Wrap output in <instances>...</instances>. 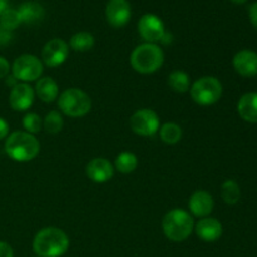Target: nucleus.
<instances>
[{
    "label": "nucleus",
    "instance_id": "obj_1",
    "mask_svg": "<svg viewBox=\"0 0 257 257\" xmlns=\"http://www.w3.org/2000/svg\"><path fill=\"white\" fill-rule=\"evenodd\" d=\"M69 248V238L63 230L45 227L35 235L33 251L38 257H60Z\"/></svg>",
    "mask_w": 257,
    "mask_h": 257
},
{
    "label": "nucleus",
    "instance_id": "obj_2",
    "mask_svg": "<svg viewBox=\"0 0 257 257\" xmlns=\"http://www.w3.org/2000/svg\"><path fill=\"white\" fill-rule=\"evenodd\" d=\"M4 147L5 152L12 160L17 162H29L39 153L40 143L34 135L18 131L7 138Z\"/></svg>",
    "mask_w": 257,
    "mask_h": 257
},
{
    "label": "nucleus",
    "instance_id": "obj_3",
    "mask_svg": "<svg viewBox=\"0 0 257 257\" xmlns=\"http://www.w3.org/2000/svg\"><path fill=\"white\" fill-rule=\"evenodd\" d=\"M162 230L168 240L173 242H182L187 240L195 230V221L185 210L175 208L166 213L163 217Z\"/></svg>",
    "mask_w": 257,
    "mask_h": 257
},
{
    "label": "nucleus",
    "instance_id": "obj_4",
    "mask_svg": "<svg viewBox=\"0 0 257 257\" xmlns=\"http://www.w3.org/2000/svg\"><path fill=\"white\" fill-rule=\"evenodd\" d=\"M165 62L163 50L153 43L138 45L131 54V65L141 74H152L162 67Z\"/></svg>",
    "mask_w": 257,
    "mask_h": 257
},
{
    "label": "nucleus",
    "instance_id": "obj_5",
    "mask_svg": "<svg viewBox=\"0 0 257 257\" xmlns=\"http://www.w3.org/2000/svg\"><path fill=\"white\" fill-rule=\"evenodd\" d=\"M58 105L62 113L72 118L84 117L90 112L92 100L89 95L78 88H69L64 90L58 98Z\"/></svg>",
    "mask_w": 257,
    "mask_h": 257
},
{
    "label": "nucleus",
    "instance_id": "obj_6",
    "mask_svg": "<svg viewBox=\"0 0 257 257\" xmlns=\"http://www.w3.org/2000/svg\"><path fill=\"white\" fill-rule=\"evenodd\" d=\"M193 102L200 105H212L222 97L223 88L220 80L215 77H202L196 80L190 88Z\"/></svg>",
    "mask_w": 257,
    "mask_h": 257
},
{
    "label": "nucleus",
    "instance_id": "obj_7",
    "mask_svg": "<svg viewBox=\"0 0 257 257\" xmlns=\"http://www.w3.org/2000/svg\"><path fill=\"white\" fill-rule=\"evenodd\" d=\"M42 60L38 59L33 54H23L14 60L12 67L13 77L17 80H22L23 83L34 82L39 79L43 74Z\"/></svg>",
    "mask_w": 257,
    "mask_h": 257
},
{
    "label": "nucleus",
    "instance_id": "obj_8",
    "mask_svg": "<svg viewBox=\"0 0 257 257\" xmlns=\"http://www.w3.org/2000/svg\"><path fill=\"white\" fill-rule=\"evenodd\" d=\"M130 125L131 130L136 135L142 136V137H151L160 130V117L155 110L143 108V109L137 110L131 117Z\"/></svg>",
    "mask_w": 257,
    "mask_h": 257
},
{
    "label": "nucleus",
    "instance_id": "obj_9",
    "mask_svg": "<svg viewBox=\"0 0 257 257\" xmlns=\"http://www.w3.org/2000/svg\"><path fill=\"white\" fill-rule=\"evenodd\" d=\"M138 33L146 43L161 42L165 35V24L162 20L155 14H145L138 22Z\"/></svg>",
    "mask_w": 257,
    "mask_h": 257
},
{
    "label": "nucleus",
    "instance_id": "obj_10",
    "mask_svg": "<svg viewBox=\"0 0 257 257\" xmlns=\"http://www.w3.org/2000/svg\"><path fill=\"white\" fill-rule=\"evenodd\" d=\"M69 55V48L63 39L55 38L49 40L42 50V59L45 65L55 68L62 65Z\"/></svg>",
    "mask_w": 257,
    "mask_h": 257
},
{
    "label": "nucleus",
    "instance_id": "obj_11",
    "mask_svg": "<svg viewBox=\"0 0 257 257\" xmlns=\"http://www.w3.org/2000/svg\"><path fill=\"white\" fill-rule=\"evenodd\" d=\"M132 10L128 0H109L105 7V18L114 28H122L131 20Z\"/></svg>",
    "mask_w": 257,
    "mask_h": 257
},
{
    "label": "nucleus",
    "instance_id": "obj_12",
    "mask_svg": "<svg viewBox=\"0 0 257 257\" xmlns=\"http://www.w3.org/2000/svg\"><path fill=\"white\" fill-rule=\"evenodd\" d=\"M35 92L29 84L27 83H18L15 87H13L9 95L10 107L18 112H24L29 109L34 103Z\"/></svg>",
    "mask_w": 257,
    "mask_h": 257
},
{
    "label": "nucleus",
    "instance_id": "obj_13",
    "mask_svg": "<svg viewBox=\"0 0 257 257\" xmlns=\"http://www.w3.org/2000/svg\"><path fill=\"white\" fill-rule=\"evenodd\" d=\"M87 176L95 183H104L114 176V166L107 158H93L85 168Z\"/></svg>",
    "mask_w": 257,
    "mask_h": 257
},
{
    "label": "nucleus",
    "instance_id": "obj_14",
    "mask_svg": "<svg viewBox=\"0 0 257 257\" xmlns=\"http://www.w3.org/2000/svg\"><path fill=\"white\" fill-rule=\"evenodd\" d=\"M215 207V201L211 193L207 191L198 190L192 193L188 201V208H190L191 213L196 217L205 218L210 215Z\"/></svg>",
    "mask_w": 257,
    "mask_h": 257
},
{
    "label": "nucleus",
    "instance_id": "obj_15",
    "mask_svg": "<svg viewBox=\"0 0 257 257\" xmlns=\"http://www.w3.org/2000/svg\"><path fill=\"white\" fill-rule=\"evenodd\" d=\"M233 68L240 75L251 78L257 75V53L243 49L233 57Z\"/></svg>",
    "mask_w": 257,
    "mask_h": 257
},
{
    "label": "nucleus",
    "instance_id": "obj_16",
    "mask_svg": "<svg viewBox=\"0 0 257 257\" xmlns=\"http://www.w3.org/2000/svg\"><path fill=\"white\" fill-rule=\"evenodd\" d=\"M196 235L205 242H215L222 236L223 228L218 220L212 217L201 218L195 225Z\"/></svg>",
    "mask_w": 257,
    "mask_h": 257
},
{
    "label": "nucleus",
    "instance_id": "obj_17",
    "mask_svg": "<svg viewBox=\"0 0 257 257\" xmlns=\"http://www.w3.org/2000/svg\"><path fill=\"white\" fill-rule=\"evenodd\" d=\"M240 117L248 123H257V93H246L237 104Z\"/></svg>",
    "mask_w": 257,
    "mask_h": 257
},
{
    "label": "nucleus",
    "instance_id": "obj_18",
    "mask_svg": "<svg viewBox=\"0 0 257 257\" xmlns=\"http://www.w3.org/2000/svg\"><path fill=\"white\" fill-rule=\"evenodd\" d=\"M58 93H59V87L57 82L50 77L40 78L35 85V94L44 103L54 102L58 98Z\"/></svg>",
    "mask_w": 257,
    "mask_h": 257
},
{
    "label": "nucleus",
    "instance_id": "obj_19",
    "mask_svg": "<svg viewBox=\"0 0 257 257\" xmlns=\"http://www.w3.org/2000/svg\"><path fill=\"white\" fill-rule=\"evenodd\" d=\"M22 23L25 24H35L44 18V8L34 2H28L20 5L18 9Z\"/></svg>",
    "mask_w": 257,
    "mask_h": 257
},
{
    "label": "nucleus",
    "instance_id": "obj_20",
    "mask_svg": "<svg viewBox=\"0 0 257 257\" xmlns=\"http://www.w3.org/2000/svg\"><path fill=\"white\" fill-rule=\"evenodd\" d=\"M168 87L176 93H186L191 88L190 75L182 70H175L168 75Z\"/></svg>",
    "mask_w": 257,
    "mask_h": 257
},
{
    "label": "nucleus",
    "instance_id": "obj_21",
    "mask_svg": "<svg viewBox=\"0 0 257 257\" xmlns=\"http://www.w3.org/2000/svg\"><path fill=\"white\" fill-rule=\"evenodd\" d=\"M221 197L227 205H236L241 198L238 183L233 180H226L221 186Z\"/></svg>",
    "mask_w": 257,
    "mask_h": 257
},
{
    "label": "nucleus",
    "instance_id": "obj_22",
    "mask_svg": "<svg viewBox=\"0 0 257 257\" xmlns=\"http://www.w3.org/2000/svg\"><path fill=\"white\" fill-rule=\"evenodd\" d=\"M95 44L94 37L88 32H79L70 38L69 45L75 52H88Z\"/></svg>",
    "mask_w": 257,
    "mask_h": 257
},
{
    "label": "nucleus",
    "instance_id": "obj_23",
    "mask_svg": "<svg viewBox=\"0 0 257 257\" xmlns=\"http://www.w3.org/2000/svg\"><path fill=\"white\" fill-rule=\"evenodd\" d=\"M115 168L120 173H132L138 166V158L135 153L132 152H122L117 156L114 162Z\"/></svg>",
    "mask_w": 257,
    "mask_h": 257
},
{
    "label": "nucleus",
    "instance_id": "obj_24",
    "mask_svg": "<svg viewBox=\"0 0 257 257\" xmlns=\"http://www.w3.org/2000/svg\"><path fill=\"white\" fill-rule=\"evenodd\" d=\"M160 137L162 142L167 143V145H176L182 138V130L176 123H165L160 128Z\"/></svg>",
    "mask_w": 257,
    "mask_h": 257
},
{
    "label": "nucleus",
    "instance_id": "obj_25",
    "mask_svg": "<svg viewBox=\"0 0 257 257\" xmlns=\"http://www.w3.org/2000/svg\"><path fill=\"white\" fill-rule=\"evenodd\" d=\"M64 125V120H63L62 114L58 110H52L45 115L44 120H43V127L50 135H57L63 130Z\"/></svg>",
    "mask_w": 257,
    "mask_h": 257
},
{
    "label": "nucleus",
    "instance_id": "obj_26",
    "mask_svg": "<svg viewBox=\"0 0 257 257\" xmlns=\"http://www.w3.org/2000/svg\"><path fill=\"white\" fill-rule=\"evenodd\" d=\"M20 23H22V20H20L18 10L9 9V8H8V9L0 15V27L4 28V29L7 30H10V32L17 29L20 25Z\"/></svg>",
    "mask_w": 257,
    "mask_h": 257
},
{
    "label": "nucleus",
    "instance_id": "obj_27",
    "mask_svg": "<svg viewBox=\"0 0 257 257\" xmlns=\"http://www.w3.org/2000/svg\"><path fill=\"white\" fill-rule=\"evenodd\" d=\"M23 127H24L25 132L35 135V133H39L42 131L43 119L40 118V115L35 114V113H28L23 118Z\"/></svg>",
    "mask_w": 257,
    "mask_h": 257
},
{
    "label": "nucleus",
    "instance_id": "obj_28",
    "mask_svg": "<svg viewBox=\"0 0 257 257\" xmlns=\"http://www.w3.org/2000/svg\"><path fill=\"white\" fill-rule=\"evenodd\" d=\"M13 39V33L10 30L4 29V28L0 27V47H4V45L9 44Z\"/></svg>",
    "mask_w": 257,
    "mask_h": 257
},
{
    "label": "nucleus",
    "instance_id": "obj_29",
    "mask_svg": "<svg viewBox=\"0 0 257 257\" xmlns=\"http://www.w3.org/2000/svg\"><path fill=\"white\" fill-rule=\"evenodd\" d=\"M10 72V64L4 57H0V79L7 78Z\"/></svg>",
    "mask_w": 257,
    "mask_h": 257
},
{
    "label": "nucleus",
    "instance_id": "obj_30",
    "mask_svg": "<svg viewBox=\"0 0 257 257\" xmlns=\"http://www.w3.org/2000/svg\"><path fill=\"white\" fill-rule=\"evenodd\" d=\"M0 257H14V252L9 243L0 241Z\"/></svg>",
    "mask_w": 257,
    "mask_h": 257
},
{
    "label": "nucleus",
    "instance_id": "obj_31",
    "mask_svg": "<svg viewBox=\"0 0 257 257\" xmlns=\"http://www.w3.org/2000/svg\"><path fill=\"white\" fill-rule=\"evenodd\" d=\"M248 17H250L251 24L257 29V2L251 4L250 9H248Z\"/></svg>",
    "mask_w": 257,
    "mask_h": 257
},
{
    "label": "nucleus",
    "instance_id": "obj_32",
    "mask_svg": "<svg viewBox=\"0 0 257 257\" xmlns=\"http://www.w3.org/2000/svg\"><path fill=\"white\" fill-rule=\"evenodd\" d=\"M8 133H9V124H8L4 118L0 117V140H4Z\"/></svg>",
    "mask_w": 257,
    "mask_h": 257
},
{
    "label": "nucleus",
    "instance_id": "obj_33",
    "mask_svg": "<svg viewBox=\"0 0 257 257\" xmlns=\"http://www.w3.org/2000/svg\"><path fill=\"white\" fill-rule=\"evenodd\" d=\"M171 42H172V35L170 33H165L163 38L161 39V43H163V44H170Z\"/></svg>",
    "mask_w": 257,
    "mask_h": 257
},
{
    "label": "nucleus",
    "instance_id": "obj_34",
    "mask_svg": "<svg viewBox=\"0 0 257 257\" xmlns=\"http://www.w3.org/2000/svg\"><path fill=\"white\" fill-rule=\"evenodd\" d=\"M8 9V2L7 0H0V15Z\"/></svg>",
    "mask_w": 257,
    "mask_h": 257
},
{
    "label": "nucleus",
    "instance_id": "obj_35",
    "mask_svg": "<svg viewBox=\"0 0 257 257\" xmlns=\"http://www.w3.org/2000/svg\"><path fill=\"white\" fill-rule=\"evenodd\" d=\"M232 3H235V4H245L247 0H231Z\"/></svg>",
    "mask_w": 257,
    "mask_h": 257
},
{
    "label": "nucleus",
    "instance_id": "obj_36",
    "mask_svg": "<svg viewBox=\"0 0 257 257\" xmlns=\"http://www.w3.org/2000/svg\"><path fill=\"white\" fill-rule=\"evenodd\" d=\"M37 257H38V256H37Z\"/></svg>",
    "mask_w": 257,
    "mask_h": 257
}]
</instances>
